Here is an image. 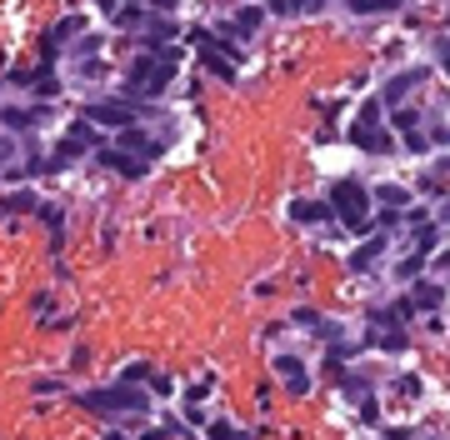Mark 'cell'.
Instances as JSON below:
<instances>
[{
    "label": "cell",
    "mask_w": 450,
    "mask_h": 440,
    "mask_svg": "<svg viewBox=\"0 0 450 440\" xmlns=\"http://www.w3.org/2000/svg\"><path fill=\"white\" fill-rule=\"evenodd\" d=\"M330 205H335L340 225H350V230H371V225H375V220L366 216V191H360L355 180H335V185H330Z\"/></svg>",
    "instance_id": "obj_1"
},
{
    "label": "cell",
    "mask_w": 450,
    "mask_h": 440,
    "mask_svg": "<svg viewBox=\"0 0 450 440\" xmlns=\"http://www.w3.org/2000/svg\"><path fill=\"white\" fill-rule=\"evenodd\" d=\"M80 405H91V410H145V395L131 390V385H115V390H91V395H80Z\"/></svg>",
    "instance_id": "obj_2"
},
{
    "label": "cell",
    "mask_w": 450,
    "mask_h": 440,
    "mask_svg": "<svg viewBox=\"0 0 450 440\" xmlns=\"http://www.w3.org/2000/svg\"><path fill=\"white\" fill-rule=\"evenodd\" d=\"M85 120H91V125H120V131H131L135 106H120V100H95V106H85Z\"/></svg>",
    "instance_id": "obj_3"
},
{
    "label": "cell",
    "mask_w": 450,
    "mask_h": 440,
    "mask_svg": "<svg viewBox=\"0 0 450 440\" xmlns=\"http://www.w3.org/2000/svg\"><path fill=\"white\" fill-rule=\"evenodd\" d=\"M95 145V125L91 120H80V125H71V135L60 140V160H71V155H80V151H91Z\"/></svg>",
    "instance_id": "obj_4"
},
{
    "label": "cell",
    "mask_w": 450,
    "mask_h": 440,
    "mask_svg": "<svg viewBox=\"0 0 450 440\" xmlns=\"http://www.w3.org/2000/svg\"><path fill=\"white\" fill-rule=\"evenodd\" d=\"M275 375H281L295 395H306V365H300L295 355H281V361H275Z\"/></svg>",
    "instance_id": "obj_5"
},
{
    "label": "cell",
    "mask_w": 450,
    "mask_h": 440,
    "mask_svg": "<svg viewBox=\"0 0 450 440\" xmlns=\"http://www.w3.org/2000/svg\"><path fill=\"white\" fill-rule=\"evenodd\" d=\"M156 70H160V55H140L135 66H131V90H150Z\"/></svg>",
    "instance_id": "obj_6"
},
{
    "label": "cell",
    "mask_w": 450,
    "mask_h": 440,
    "mask_svg": "<svg viewBox=\"0 0 450 440\" xmlns=\"http://www.w3.org/2000/svg\"><path fill=\"white\" fill-rule=\"evenodd\" d=\"M290 216H295V220H306V225H315V220H330V205H320V200H295V205H290Z\"/></svg>",
    "instance_id": "obj_7"
},
{
    "label": "cell",
    "mask_w": 450,
    "mask_h": 440,
    "mask_svg": "<svg viewBox=\"0 0 450 440\" xmlns=\"http://www.w3.org/2000/svg\"><path fill=\"white\" fill-rule=\"evenodd\" d=\"M350 140L360 145V151H371V155H385V151H391V135H385V131H355Z\"/></svg>",
    "instance_id": "obj_8"
},
{
    "label": "cell",
    "mask_w": 450,
    "mask_h": 440,
    "mask_svg": "<svg viewBox=\"0 0 450 440\" xmlns=\"http://www.w3.org/2000/svg\"><path fill=\"white\" fill-rule=\"evenodd\" d=\"M120 145H131V151H140V155H160V140H150L140 131H120Z\"/></svg>",
    "instance_id": "obj_9"
},
{
    "label": "cell",
    "mask_w": 450,
    "mask_h": 440,
    "mask_svg": "<svg viewBox=\"0 0 450 440\" xmlns=\"http://www.w3.org/2000/svg\"><path fill=\"white\" fill-rule=\"evenodd\" d=\"M261 20H265V10H261V6H245L241 15H235V26H230V30H235V35H250L255 26H261Z\"/></svg>",
    "instance_id": "obj_10"
},
{
    "label": "cell",
    "mask_w": 450,
    "mask_h": 440,
    "mask_svg": "<svg viewBox=\"0 0 450 440\" xmlns=\"http://www.w3.org/2000/svg\"><path fill=\"white\" fill-rule=\"evenodd\" d=\"M105 165H115L120 175H145V160H131V155H115V151H105Z\"/></svg>",
    "instance_id": "obj_11"
},
{
    "label": "cell",
    "mask_w": 450,
    "mask_h": 440,
    "mask_svg": "<svg viewBox=\"0 0 450 440\" xmlns=\"http://www.w3.org/2000/svg\"><path fill=\"white\" fill-rule=\"evenodd\" d=\"M26 211H40L30 191H15V195H6V216H26Z\"/></svg>",
    "instance_id": "obj_12"
},
{
    "label": "cell",
    "mask_w": 450,
    "mask_h": 440,
    "mask_svg": "<svg viewBox=\"0 0 450 440\" xmlns=\"http://www.w3.org/2000/svg\"><path fill=\"white\" fill-rule=\"evenodd\" d=\"M411 86H420V70H411V75H395L391 86H385V100H400V95L411 90Z\"/></svg>",
    "instance_id": "obj_13"
},
{
    "label": "cell",
    "mask_w": 450,
    "mask_h": 440,
    "mask_svg": "<svg viewBox=\"0 0 450 440\" xmlns=\"http://www.w3.org/2000/svg\"><path fill=\"white\" fill-rule=\"evenodd\" d=\"M440 296H445L440 285H415V296H411V300H415L420 310H431V305H440Z\"/></svg>",
    "instance_id": "obj_14"
},
{
    "label": "cell",
    "mask_w": 450,
    "mask_h": 440,
    "mask_svg": "<svg viewBox=\"0 0 450 440\" xmlns=\"http://www.w3.org/2000/svg\"><path fill=\"white\" fill-rule=\"evenodd\" d=\"M380 245H385L380 236H375V240H366V245H360V250H355V260H350V265H355V270H366V265H371V260L380 256Z\"/></svg>",
    "instance_id": "obj_15"
},
{
    "label": "cell",
    "mask_w": 450,
    "mask_h": 440,
    "mask_svg": "<svg viewBox=\"0 0 450 440\" xmlns=\"http://www.w3.org/2000/svg\"><path fill=\"white\" fill-rule=\"evenodd\" d=\"M375 120H380V100H366V106H360V120H355V131H375Z\"/></svg>",
    "instance_id": "obj_16"
},
{
    "label": "cell",
    "mask_w": 450,
    "mask_h": 440,
    "mask_svg": "<svg viewBox=\"0 0 450 440\" xmlns=\"http://www.w3.org/2000/svg\"><path fill=\"white\" fill-rule=\"evenodd\" d=\"M420 260H425L420 250H415V256H405V260L395 265V276H400V280H415V276H420Z\"/></svg>",
    "instance_id": "obj_17"
},
{
    "label": "cell",
    "mask_w": 450,
    "mask_h": 440,
    "mask_svg": "<svg viewBox=\"0 0 450 440\" xmlns=\"http://www.w3.org/2000/svg\"><path fill=\"white\" fill-rule=\"evenodd\" d=\"M210 440H245V430H235V425L216 421V425H210Z\"/></svg>",
    "instance_id": "obj_18"
},
{
    "label": "cell",
    "mask_w": 450,
    "mask_h": 440,
    "mask_svg": "<svg viewBox=\"0 0 450 440\" xmlns=\"http://www.w3.org/2000/svg\"><path fill=\"white\" fill-rule=\"evenodd\" d=\"M375 195H380V205H391V211H395V205L405 200V191H400V185H380Z\"/></svg>",
    "instance_id": "obj_19"
},
{
    "label": "cell",
    "mask_w": 450,
    "mask_h": 440,
    "mask_svg": "<svg viewBox=\"0 0 450 440\" xmlns=\"http://www.w3.org/2000/svg\"><path fill=\"white\" fill-rule=\"evenodd\" d=\"M350 10H360V15L366 10H395V0H350Z\"/></svg>",
    "instance_id": "obj_20"
},
{
    "label": "cell",
    "mask_w": 450,
    "mask_h": 440,
    "mask_svg": "<svg viewBox=\"0 0 450 440\" xmlns=\"http://www.w3.org/2000/svg\"><path fill=\"white\" fill-rule=\"evenodd\" d=\"M35 216H40V220H46V225L55 230V236H60V211H55V205H40V211H35Z\"/></svg>",
    "instance_id": "obj_21"
},
{
    "label": "cell",
    "mask_w": 450,
    "mask_h": 440,
    "mask_svg": "<svg viewBox=\"0 0 450 440\" xmlns=\"http://www.w3.org/2000/svg\"><path fill=\"white\" fill-rule=\"evenodd\" d=\"M35 115L30 111H6V125H15V131H26V125H30Z\"/></svg>",
    "instance_id": "obj_22"
},
{
    "label": "cell",
    "mask_w": 450,
    "mask_h": 440,
    "mask_svg": "<svg viewBox=\"0 0 450 440\" xmlns=\"http://www.w3.org/2000/svg\"><path fill=\"white\" fill-rule=\"evenodd\" d=\"M405 225L420 236V230H431V216H425V211H411V216H405Z\"/></svg>",
    "instance_id": "obj_23"
},
{
    "label": "cell",
    "mask_w": 450,
    "mask_h": 440,
    "mask_svg": "<svg viewBox=\"0 0 450 440\" xmlns=\"http://www.w3.org/2000/svg\"><path fill=\"white\" fill-rule=\"evenodd\" d=\"M75 26H80V20H75V15H66V20H60V26H55V40H66V35H71Z\"/></svg>",
    "instance_id": "obj_24"
},
{
    "label": "cell",
    "mask_w": 450,
    "mask_h": 440,
    "mask_svg": "<svg viewBox=\"0 0 450 440\" xmlns=\"http://www.w3.org/2000/svg\"><path fill=\"white\" fill-rule=\"evenodd\" d=\"M140 15H145L140 6H125V10H120V26H135V20H140Z\"/></svg>",
    "instance_id": "obj_25"
},
{
    "label": "cell",
    "mask_w": 450,
    "mask_h": 440,
    "mask_svg": "<svg viewBox=\"0 0 450 440\" xmlns=\"http://www.w3.org/2000/svg\"><path fill=\"white\" fill-rule=\"evenodd\" d=\"M445 70H450V50H445Z\"/></svg>",
    "instance_id": "obj_26"
}]
</instances>
